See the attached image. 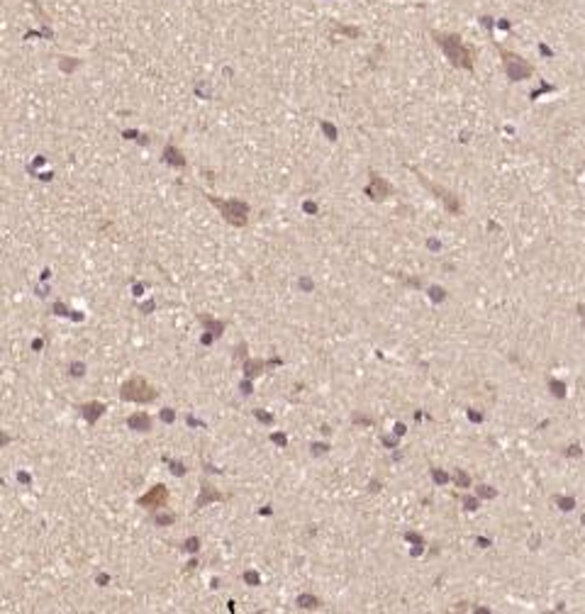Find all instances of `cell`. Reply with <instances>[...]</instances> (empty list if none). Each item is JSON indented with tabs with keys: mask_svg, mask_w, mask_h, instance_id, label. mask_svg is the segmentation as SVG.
I'll return each instance as SVG.
<instances>
[{
	"mask_svg": "<svg viewBox=\"0 0 585 614\" xmlns=\"http://www.w3.org/2000/svg\"><path fill=\"white\" fill-rule=\"evenodd\" d=\"M103 409H105V407H103L100 402H93V404H86V407H83V415L88 417V422H95V417L103 415Z\"/></svg>",
	"mask_w": 585,
	"mask_h": 614,
	"instance_id": "9",
	"label": "cell"
},
{
	"mask_svg": "<svg viewBox=\"0 0 585 614\" xmlns=\"http://www.w3.org/2000/svg\"><path fill=\"white\" fill-rule=\"evenodd\" d=\"M247 368H249V375H256V373H259V368H261V363H249Z\"/></svg>",
	"mask_w": 585,
	"mask_h": 614,
	"instance_id": "11",
	"label": "cell"
},
{
	"mask_svg": "<svg viewBox=\"0 0 585 614\" xmlns=\"http://www.w3.org/2000/svg\"><path fill=\"white\" fill-rule=\"evenodd\" d=\"M129 427L139 429V432H146V429H151V420L146 415H134V417H129Z\"/></svg>",
	"mask_w": 585,
	"mask_h": 614,
	"instance_id": "8",
	"label": "cell"
},
{
	"mask_svg": "<svg viewBox=\"0 0 585 614\" xmlns=\"http://www.w3.org/2000/svg\"><path fill=\"white\" fill-rule=\"evenodd\" d=\"M551 387H553L556 395H563V383H551Z\"/></svg>",
	"mask_w": 585,
	"mask_h": 614,
	"instance_id": "13",
	"label": "cell"
},
{
	"mask_svg": "<svg viewBox=\"0 0 585 614\" xmlns=\"http://www.w3.org/2000/svg\"><path fill=\"white\" fill-rule=\"evenodd\" d=\"M247 580H249V582H259V578H256L254 573H247Z\"/></svg>",
	"mask_w": 585,
	"mask_h": 614,
	"instance_id": "17",
	"label": "cell"
},
{
	"mask_svg": "<svg viewBox=\"0 0 585 614\" xmlns=\"http://www.w3.org/2000/svg\"><path fill=\"white\" fill-rule=\"evenodd\" d=\"M215 202L220 205V210L225 212V217L230 222H234V225L247 222V205H242V202H220V200H215Z\"/></svg>",
	"mask_w": 585,
	"mask_h": 614,
	"instance_id": "4",
	"label": "cell"
},
{
	"mask_svg": "<svg viewBox=\"0 0 585 614\" xmlns=\"http://www.w3.org/2000/svg\"><path fill=\"white\" fill-rule=\"evenodd\" d=\"M432 37H434L437 47H442V52L446 54V59H449L454 66L466 69V71H471V69H473V54H471V49L463 44V39H461L459 35L432 32Z\"/></svg>",
	"mask_w": 585,
	"mask_h": 614,
	"instance_id": "1",
	"label": "cell"
},
{
	"mask_svg": "<svg viewBox=\"0 0 585 614\" xmlns=\"http://www.w3.org/2000/svg\"><path fill=\"white\" fill-rule=\"evenodd\" d=\"M466 505H468V509H476V505H478V502H476L473 497H466Z\"/></svg>",
	"mask_w": 585,
	"mask_h": 614,
	"instance_id": "15",
	"label": "cell"
},
{
	"mask_svg": "<svg viewBox=\"0 0 585 614\" xmlns=\"http://www.w3.org/2000/svg\"><path fill=\"white\" fill-rule=\"evenodd\" d=\"M417 178H420V180H422V183H425V185H427V188H429V190H432V193H434V195H437L439 200H444V202H446V208H449L451 212H459V210H461V202H459V200H456V197H454L451 193H446L444 188L434 185V183H432V180H427V178H425L422 173H417Z\"/></svg>",
	"mask_w": 585,
	"mask_h": 614,
	"instance_id": "5",
	"label": "cell"
},
{
	"mask_svg": "<svg viewBox=\"0 0 585 614\" xmlns=\"http://www.w3.org/2000/svg\"><path fill=\"white\" fill-rule=\"evenodd\" d=\"M456 483H461V485H468V475H466V473H456Z\"/></svg>",
	"mask_w": 585,
	"mask_h": 614,
	"instance_id": "12",
	"label": "cell"
},
{
	"mask_svg": "<svg viewBox=\"0 0 585 614\" xmlns=\"http://www.w3.org/2000/svg\"><path fill=\"white\" fill-rule=\"evenodd\" d=\"M368 195L373 197V200H383V197H388L390 195V185L380 178V175H375V173H371V185H368Z\"/></svg>",
	"mask_w": 585,
	"mask_h": 614,
	"instance_id": "7",
	"label": "cell"
},
{
	"mask_svg": "<svg viewBox=\"0 0 585 614\" xmlns=\"http://www.w3.org/2000/svg\"><path fill=\"white\" fill-rule=\"evenodd\" d=\"M195 548H198V539H190L188 541V551H195Z\"/></svg>",
	"mask_w": 585,
	"mask_h": 614,
	"instance_id": "14",
	"label": "cell"
},
{
	"mask_svg": "<svg viewBox=\"0 0 585 614\" xmlns=\"http://www.w3.org/2000/svg\"><path fill=\"white\" fill-rule=\"evenodd\" d=\"M558 502L563 505V509H570V507H573V502H570V500H558Z\"/></svg>",
	"mask_w": 585,
	"mask_h": 614,
	"instance_id": "16",
	"label": "cell"
},
{
	"mask_svg": "<svg viewBox=\"0 0 585 614\" xmlns=\"http://www.w3.org/2000/svg\"><path fill=\"white\" fill-rule=\"evenodd\" d=\"M168 502V490L163 488V485H156V488H151L144 497H139V505L142 507H163Z\"/></svg>",
	"mask_w": 585,
	"mask_h": 614,
	"instance_id": "6",
	"label": "cell"
},
{
	"mask_svg": "<svg viewBox=\"0 0 585 614\" xmlns=\"http://www.w3.org/2000/svg\"><path fill=\"white\" fill-rule=\"evenodd\" d=\"M122 397L124 400H134V402H149V400H154L156 397V390L142 378V375H134V378H129L124 385H122Z\"/></svg>",
	"mask_w": 585,
	"mask_h": 614,
	"instance_id": "3",
	"label": "cell"
},
{
	"mask_svg": "<svg viewBox=\"0 0 585 614\" xmlns=\"http://www.w3.org/2000/svg\"><path fill=\"white\" fill-rule=\"evenodd\" d=\"M578 310H580V317L585 319V307H578Z\"/></svg>",
	"mask_w": 585,
	"mask_h": 614,
	"instance_id": "18",
	"label": "cell"
},
{
	"mask_svg": "<svg viewBox=\"0 0 585 614\" xmlns=\"http://www.w3.org/2000/svg\"><path fill=\"white\" fill-rule=\"evenodd\" d=\"M298 604H300V607H317L319 602H317L312 595H300V597H298Z\"/></svg>",
	"mask_w": 585,
	"mask_h": 614,
	"instance_id": "10",
	"label": "cell"
},
{
	"mask_svg": "<svg viewBox=\"0 0 585 614\" xmlns=\"http://www.w3.org/2000/svg\"><path fill=\"white\" fill-rule=\"evenodd\" d=\"M500 56H502V66H505V73L512 78V81H524L534 73V66L522 59L519 54H512L507 49H500Z\"/></svg>",
	"mask_w": 585,
	"mask_h": 614,
	"instance_id": "2",
	"label": "cell"
}]
</instances>
